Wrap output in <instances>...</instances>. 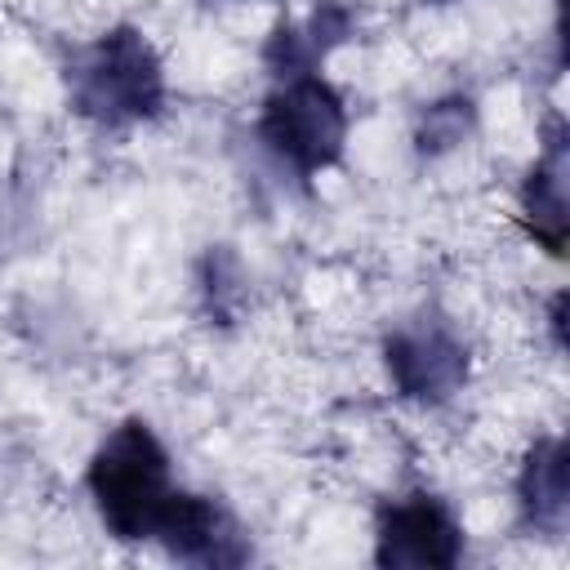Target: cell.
Here are the masks:
<instances>
[{
  "label": "cell",
  "instance_id": "6da1fadb",
  "mask_svg": "<svg viewBox=\"0 0 570 570\" xmlns=\"http://www.w3.org/2000/svg\"><path fill=\"white\" fill-rule=\"evenodd\" d=\"M165 62L138 27H111L80 45L67 62V102L98 129L156 120L165 107Z\"/></svg>",
  "mask_w": 570,
  "mask_h": 570
},
{
  "label": "cell",
  "instance_id": "7a4b0ae2",
  "mask_svg": "<svg viewBox=\"0 0 570 570\" xmlns=\"http://www.w3.org/2000/svg\"><path fill=\"white\" fill-rule=\"evenodd\" d=\"M85 485L98 508V521L120 543L151 539L178 490L169 476V454L151 432V423L142 419H125L102 436V445L89 459Z\"/></svg>",
  "mask_w": 570,
  "mask_h": 570
},
{
  "label": "cell",
  "instance_id": "3957f363",
  "mask_svg": "<svg viewBox=\"0 0 570 570\" xmlns=\"http://www.w3.org/2000/svg\"><path fill=\"white\" fill-rule=\"evenodd\" d=\"M263 151L294 178H316L338 165L347 142V107L321 71L276 76L258 111Z\"/></svg>",
  "mask_w": 570,
  "mask_h": 570
},
{
  "label": "cell",
  "instance_id": "277c9868",
  "mask_svg": "<svg viewBox=\"0 0 570 570\" xmlns=\"http://www.w3.org/2000/svg\"><path fill=\"white\" fill-rule=\"evenodd\" d=\"M383 365L396 396L419 405L450 401L468 379V343L445 316H414L401 321L383 343Z\"/></svg>",
  "mask_w": 570,
  "mask_h": 570
},
{
  "label": "cell",
  "instance_id": "5b68a950",
  "mask_svg": "<svg viewBox=\"0 0 570 570\" xmlns=\"http://www.w3.org/2000/svg\"><path fill=\"white\" fill-rule=\"evenodd\" d=\"M463 557V525L445 499L414 490L379 508L374 561L387 570H450Z\"/></svg>",
  "mask_w": 570,
  "mask_h": 570
},
{
  "label": "cell",
  "instance_id": "8992f818",
  "mask_svg": "<svg viewBox=\"0 0 570 570\" xmlns=\"http://www.w3.org/2000/svg\"><path fill=\"white\" fill-rule=\"evenodd\" d=\"M174 561L187 566H240L249 561V539L240 534L236 517L214 503L209 494L174 490L156 534H151Z\"/></svg>",
  "mask_w": 570,
  "mask_h": 570
},
{
  "label": "cell",
  "instance_id": "52a82bcc",
  "mask_svg": "<svg viewBox=\"0 0 570 570\" xmlns=\"http://www.w3.org/2000/svg\"><path fill=\"white\" fill-rule=\"evenodd\" d=\"M566 174H570V165H566V129L552 125L539 160L530 165V174L521 183V218H525L530 236L548 254H561L566 249V227H570V214H566Z\"/></svg>",
  "mask_w": 570,
  "mask_h": 570
},
{
  "label": "cell",
  "instance_id": "ba28073f",
  "mask_svg": "<svg viewBox=\"0 0 570 570\" xmlns=\"http://www.w3.org/2000/svg\"><path fill=\"white\" fill-rule=\"evenodd\" d=\"M517 508L521 521L548 539L566 530L570 517V490H566V441L561 436H539L517 472Z\"/></svg>",
  "mask_w": 570,
  "mask_h": 570
},
{
  "label": "cell",
  "instance_id": "9c48e42d",
  "mask_svg": "<svg viewBox=\"0 0 570 570\" xmlns=\"http://www.w3.org/2000/svg\"><path fill=\"white\" fill-rule=\"evenodd\" d=\"M352 36V9L343 0H321L303 22H281L263 49V62L272 76L294 71H321L325 53L338 49Z\"/></svg>",
  "mask_w": 570,
  "mask_h": 570
},
{
  "label": "cell",
  "instance_id": "30bf717a",
  "mask_svg": "<svg viewBox=\"0 0 570 570\" xmlns=\"http://www.w3.org/2000/svg\"><path fill=\"white\" fill-rule=\"evenodd\" d=\"M472 116H476V111H472L468 98H441V102H432V107L419 116V134H414L419 151L441 156V151L459 147V142L468 138V129H472Z\"/></svg>",
  "mask_w": 570,
  "mask_h": 570
},
{
  "label": "cell",
  "instance_id": "8fae6325",
  "mask_svg": "<svg viewBox=\"0 0 570 570\" xmlns=\"http://www.w3.org/2000/svg\"><path fill=\"white\" fill-rule=\"evenodd\" d=\"M428 4H450V0H428Z\"/></svg>",
  "mask_w": 570,
  "mask_h": 570
}]
</instances>
